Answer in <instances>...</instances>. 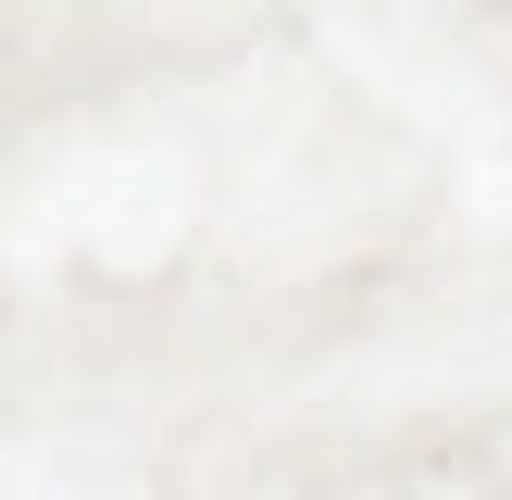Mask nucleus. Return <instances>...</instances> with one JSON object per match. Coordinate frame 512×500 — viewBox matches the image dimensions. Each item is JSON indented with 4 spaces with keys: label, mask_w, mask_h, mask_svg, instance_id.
<instances>
[]
</instances>
